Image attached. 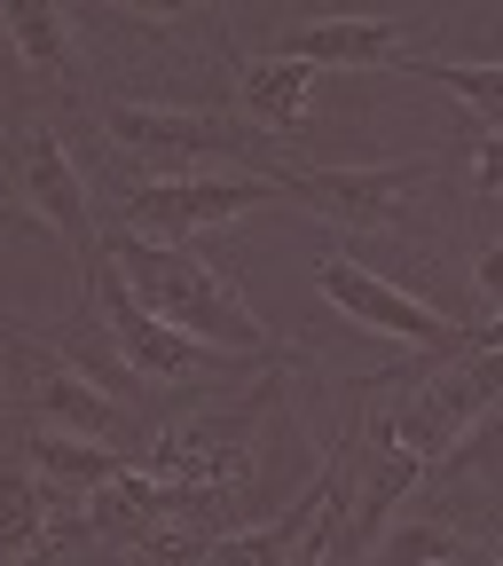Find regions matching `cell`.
I'll list each match as a JSON object with an SVG mask.
<instances>
[{
    "label": "cell",
    "mask_w": 503,
    "mask_h": 566,
    "mask_svg": "<svg viewBox=\"0 0 503 566\" xmlns=\"http://www.w3.org/2000/svg\"><path fill=\"white\" fill-rule=\"evenodd\" d=\"M315 292H323L346 323H363V331H378V338H401V346H417V354H480V346H503V323H495V315L457 323V315L425 307L417 292H401V283H386L378 268L346 260V252H323V260H315Z\"/></svg>",
    "instance_id": "cell-3"
},
{
    "label": "cell",
    "mask_w": 503,
    "mask_h": 566,
    "mask_svg": "<svg viewBox=\"0 0 503 566\" xmlns=\"http://www.w3.org/2000/svg\"><path fill=\"white\" fill-rule=\"evenodd\" d=\"M9 354L24 363V409H32V433L95 441V449L134 457V449H126V441H134V417H126V401H118L95 370H80V363H71V354H55L48 338H17Z\"/></svg>",
    "instance_id": "cell-7"
},
{
    "label": "cell",
    "mask_w": 503,
    "mask_h": 566,
    "mask_svg": "<svg viewBox=\"0 0 503 566\" xmlns=\"http://www.w3.org/2000/svg\"><path fill=\"white\" fill-rule=\"evenodd\" d=\"M457 558H472V551L449 520H409V527L378 535V566H457Z\"/></svg>",
    "instance_id": "cell-15"
},
{
    "label": "cell",
    "mask_w": 503,
    "mask_h": 566,
    "mask_svg": "<svg viewBox=\"0 0 503 566\" xmlns=\"http://www.w3.org/2000/svg\"><path fill=\"white\" fill-rule=\"evenodd\" d=\"M9 197H17L24 221H40L71 252V268H80V283H87L95 275V205H87V174L71 166L63 134L17 126V142H9Z\"/></svg>",
    "instance_id": "cell-8"
},
{
    "label": "cell",
    "mask_w": 503,
    "mask_h": 566,
    "mask_svg": "<svg viewBox=\"0 0 503 566\" xmlns=\"http://www.w3.org/2000/svg\"><path fill=\"white\" fill-rule=\"evenodd\" d=\"M80 315H95V323H103V338H111V354L126 363V378L189 386V378H244V370H252V363H229V354H212V346H197V338H181V331L150 323V315L126 300V283L103 268V252H95V275L80 283Z\"/></svg>",
    "instance_id": "cell-5"
},
{
    "label": "cell",
    "mask_w": 503,
    "mask_h": 566,
    "mask_svg": "<svg viewBox=\"0 0 503 566\" xmlns=\"http://www.w3.org/2000/svg\"><path fill=\"white\" fill-rule=\"evenodd\" d=\"M103 134L134 166H150V181H181L189 166L212 158H275V142H260L244 118L229 111H174V103H111Z\"/></svg>",
    "instance_id": "cell-4"
},
{
    "label": "cell",
    "mask_w": 503,
    "mask_h": 566,
    "mask_svg": "<svg viewBox=\"0 0 503 566\" xmlns=\"http://www.w3.org/2000/svg\"><path fill=\"white\" fill-rule=\"evenodd\" d=\"M0 338H32V331H24V323H9V315H0Z\"/></svg>",
    "instance_id": "cell-18"
},
{
    "label": "cell",
    "mask_w": 503,
    "mask_h": 566,
    "mask_svg": "<svg viewBox=\"0 0 503 566\" xmlns=\"http://www.w3.org/2000/svg\"><path fill=\"white\" fill-rule=\"evenodd\" d=\"M441 158H394V166H268L283 205L331 212L346 229H409L417 181H433Z\"/></svg>",
    "instance_id": "cell-9"
},
{
    "label": "cell",
    "mask_w": 503,
    "mask_h": 566,
    "mask_svg": "<svg viewBox=\"0 0 503 566\" xmlns=\"http://www.w3.org/2000/svg\"><path fill=\"white\" fill-rule=\"evenodd\" d=\"M315 566H363V558H354V551H346V543H338V551H323V558H315Z\"/></svg>",
    "instance_id": "cell-17"
},
{
    "label": "cell",
    "mask_w": 503,
    "mask_h": 566,
    "mask_svg": "<svg viewBox=\"0 0 503 566\" xmlns=\"http://www.w3.org/2000/svg\"><path fill=\"white\" fill-rule=\"evenodd\" d=\"M457 566H480V558H457Z\"/></svg>",
    "instance_id": "cell-20"
},
{
    "label": "cell",
    "mask_w": 503,
    "mask_h": 566,
    "mask_svg": "<svg viewBox=\"0 0 503 566\" xmlns=\"http://www.w3.org/2000/svg\"><path fill=\"white\" fill-rule=\"evenodd\" d=\"M386 71H409V80H433L449 87L472 118L464 134H503V63H441V55H394Z\"/></svg>",
    "instance_id": "cell-14"
},
{
    "label": "cell",
    "mask_w": 503,
    "mask_h": 566,
    "mask_svg": "<svg viewBox=\"0 0 503 566\" xmlns=\"http://www.w3.org/2000/svg\"><path fill=\"white\" fill-rule=\"evenodd\" d=\"M260 205H283L268 174H181V181H134L118 189V229L150 244H189L205 229H229Z\"/></svg>",
    "instance_id": "cell-6"
},
{
    "label": "cell",
    "mask_w": 503,
    "mask_h": 566,
    "mask_svg": "<svg viewBox=\"0 0 503 566\" xmlns=\"http://www.w3.org/2000/svg\"><path fill=\"white\" fill-rule=\"evenodd\" d=\"M95 252H103V268L126 283V300L150 315V323H166V331H181V338H197L212 354H229V363L283 370V346L268 338V323L252 315V300L205 252L150 244V237H126V229L118 237H95Z\"/></svg>",
    "instance_id": "cell-1"
},
{
    "label": "cell",
    "mask_w": 503,
    "mask_h": 566,
    "mask_svg": "<svg viewBox=\"0 0 503 566\" xmlns=\"http://www.w3.org/2000/svg\"><path fill=\"white\" fill-rule=\"evenodd\" d=\"M495 394H503V346H480V354L441 363L433 378H417L394 409H378V424H386V441H394L417 472H433L441 457H457L480 424H488Z\"/></svg>",
    "instance_id": "cell-2"
},
{
    "label": "cell",
    "mask_w": 503,
    "mask_h": 566,
    "mask_svg": "<svg viewBox=\"0 0 503 566\" xmlns=\"http://www.w3.org/2000/svg\"><path fill=\"white\" fill-rule=\"evenodd\" d=\"M9 346H17V338H0V354H9Z\"/></svg>",
    "instance_id": "cell-19"
},
{
    "label": "cell",
    "mask_w": 503,
    "mask_h": 566,
    "mask_svg": "<svg viewBox=\"0 0 503 566\" xmlns=\"http://www.w3.org/2000/svg\"><path fill=\"white\" fill-rule=\"evenodd\" d=\"M55 543V495L24 472V457H0V566L40 558Z\"/></svg>",
    "instance_id": "cell-13"
},
{
    "label": "cell",
    "mask_w": 503,
    "mask_h": 566,
    "mask_svg": "<svg viewBox=\"0 0 503 566\" xmlns=\"http://www.w3.org/2000/svg\"><path fill=\"white\" fill-rule=\"evenodd\" d=\"M472 275H480V307H495V300H503V244H480Z\"/></svg>",
    "instance_id": "cell-16"
},
{
    "label": "cell",
    "mask_w": 503,
    "mask_h": 566,
    "mask_svg": "<svg viewBox=\"0 0 503 566\" xmlns=\"http://www.w3.org/2000/svg\"><path fill=\"white\" fill-rule=\"evenodd\" d=\"M0 48H9L24 71H40V80H80V24L63 9L9 0V9H0Z\"/></svg>",
    "instance_id": "cell-12"
},
{
    "label": "cell",
    "mask_w": 503,
    "mask_h": 566,
    "mask_svg": "<svg viewBox=\"0 0 503 566\" xmlns=\"http://www.w3.org/2000/svg\"><path fill=\"white\" fill-rule=\"evenodd\" d=\"M268 55L307 63V71H378L409 55V24L401 17H307V24H283Z\"/></svg>",
    "instance_id": "cell-10"
},
{
    "label": "cell",
    "mask_w": 503,
    "mask_h": 566,
    "mask_svg": "<svg viewBox=\"0 0 503 566\" xmlns=\"http://www.w3.org/2000/svg\"><path fill=\"white\" fill-rule=\"evenodd\" d=\"M221 55L237 63V111H229V118H244L260 142H292V134L315 118V71H307V63L237 55V48H221Z\"/></svg>",
    "instance_id": "cell-11"
}]
</instances>
